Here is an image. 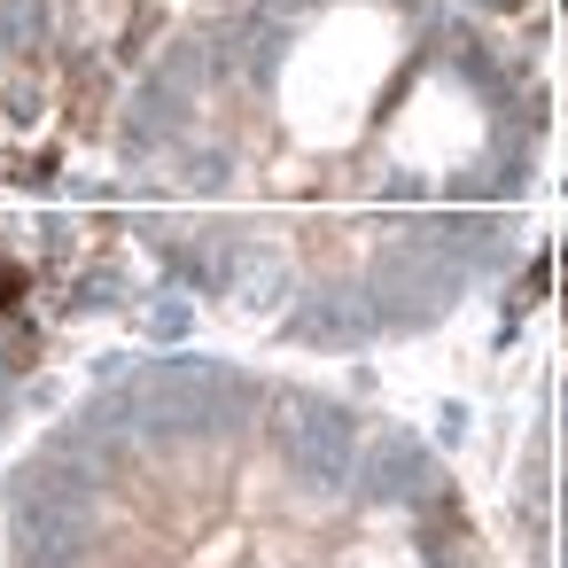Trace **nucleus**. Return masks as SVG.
Listing matches in <instances>:
<instances>
[{
    "label": "nucleus",
    "instance_id": "f257e3e1",
    "mask_svg": "<svg viewBox=\"0 0 568 568\" xmlns=\"http://www.w3.org/2000/svg\"><path fill=\"white\" fill-rule=\"evenodd\" d=\"M24 288H32V273H24V265H9V257H0V320H9V312L24 304Z\"/></svg>",
    "mask_w": 568,
    "mask_h": 568
},
{
    "label": "nucleus",
    "instance_id": "f03ea898",
    "mask_svg": "<svg viewBox=\"0 0 568 568\" xmlns=\"http://www.w3.org/2000/svg\"><path fill=\"white\" fill-rule=\"evenodd\" d=\"M483 9H521V0H483Z\"/></svg>",
    "mask_w": 568,
    "mask_h": 568
}]
</instances>
